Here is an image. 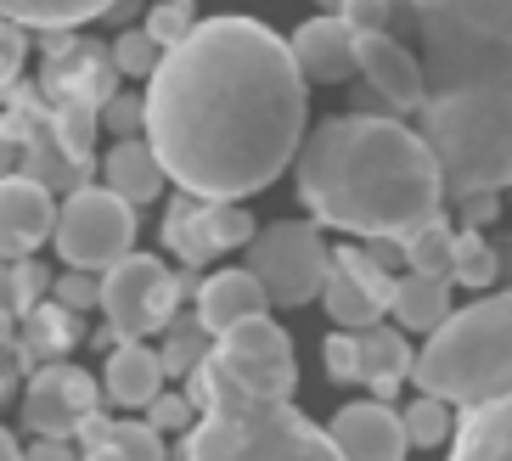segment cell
Here are the masks:
<instances>
[{
	"label": "cell",
	"mask_w": 512,
	"mask_h": 461,
	"mask_svg": "<svg viewBox=\"0 0 512 461\" xmlns=\"http://www.w3.org/2000/svg\"><path fill=\"white\" fill-rule=\"evenodd\" d=\"M147 141L197 197L265 192L304 141V74L259 17L192 23L147 79Z\"/></svg>",
	"instance_id": "obj_1"
},
{
	"label": "cell",
	"mask_w": 512,
	"mask_h": 461,
	"mask_svg": "<svg viewBox=\"0 0 512 461\" xmlns=\"http://www.w3.org/2000/svg\"><path fill=\"white\" fill-rule=\"evenodd\" d=\"M445 197L512 186V0H406Z\"/></svg>",
	"instance_id": "obj_2"
},
{
	"label": "cell",
	"mask_w": 512,
	"mask_h": 461,
	"mask_svg": "<svg viewBox=\"0 0 512 461\" xmlns=\"http://www.w3.org/2000/svg\"><path fill=\"white\" fill-rule=\"evenodd\" d=\"M293 164L316 225L349 237H406L445 214V175L434 147L394 113L327 119L299 141Z\"/></svg>",
	"instance_id": "obj_3"
},
{
	"label": "cell",
	"mask_w": 512,
	"mask_h": 461,
	"mask_svg": "<svg viewBox=\"0 0 512 461\" xmlns=\"http://www.w3.org/2000/svg\"><path fill=\"white\" fill-rule=\"evenodd\" d=\"M186 400L203 411L192 428L181 433V456L192 461H327L338 456L332 439L316 422L293 411V400H265L248 394L220 360H203L197 372H186Z\"/></svg>",
	"instance_id": "obj_4"
},
{
	"label": "cell",
	"mask_w": 512,
	"mask_h": 461,
	"mask_svg": "<svg viewBox=\"0 0 512 461\" xmlns=\"http://www.w3.org/2000/svg\"><path fill=\"white\" fill-rule=\"evenodd\" d=\"M422 394H439L451 405H479L512 388V287L479 304H462L428 332V343L411 360Z\"/></svg>",
	"instance_id": "obj_5"
},
{
	"label": "cell",
	"mask_w": 512,
	"mask_h": 461,
	"mask_svg": "<svg viewBox=\"0 0 512 461\" xmlns=\"http://www.w3.org/2000/svg\"><path fill=\"white\" fill-rule=\"evenodd\" d=\"M62 265L79 270H107L113 259L136 248V203L119 197L113 186H74L57 203V225H51Z\"/></svg>",
	"instance_id": "obj_6"
},
{
	"label": "cell",
	"mask_w": 512,
	"mask_h": 461,
	"mask_svg": "<svg viewBox=\"0 0 512 461\" xmlns=\"http://www.w3.org/2000/svg\"><path fill=\"white\" fill-rule=\"evenodd\" d=\"M327 265H332V248L321 242V225L310 220H276L248 237V270L259 276L265 298L282 304V310H299V304L321 298Z\"/></svg>",
	"instance_id": "obj_7"
},
{
	"label": "cell",
	"mask_w": 512,
	"mask_h": 461,
	"mask_svg": "<svg viewBox=\"0 0 512 461\" xmlns=\"http://www.w3.org/2000/svg\"><path fill=\"white\" fill-rule=\"evenodd\" d=\"M181 293H175V276L164 270V259L152 253H124L102 270V315L119 338H147V332H164L169 315H175Z\"/></svg>",
	"instance_id": "obj_8"
},
{
	"label": "cell",
	"mask_w": 512,
	"mask_h": 461,
	"mask_svg": "<svg viewBox=\"0 0 512 461\" xmlns=\"http://www.w3.org/2000/svg\"><path fill=\"white\" fill-rule=\"evenodd\" d=\"M214 360H220L248 394H265V400H293V388H299L293 338H287L265 310L220 332V338H214Z\"/></svg>",
	"instance_id": "obj_9"
},
{
	"label": "cell",
	"mask_w": 512,
	"mask_h": 461,
	"mask_svg": "<svg viewBox=\"0 0 512 461\" xmlns=\"http://www.w3.org/2000/svg\"><path fill=\"white\" fill-rule=\"evenodd\" d=\"M96 377H85L79 366H62V360H40L29 377V394H23V422L29 433H46V439H74L79 417L96 411Z\"/></svg>",
	"instance_id": "obj_10"
},
{
	"label": "cell",
	"mask_w": 512,
	"mask_h": 461,
	"mask_svg": "<svg viewBox=\"0 0 512 461\" xmlns=\"http://www.w3.org/2000/svg\"><path fill=\"white\" fill-rule=\"evenodd\" d=\"M355 74L366 79L372 96H383L389 113H417L422 107V62L389 29L355 34Z\"/></svg>",
	"instance_id": "obj_11"
},
{
	"label": "cell",
	"mask_w": 512,
	"mask_h": 461,
	"mask_svg": "<svg viewBox=\"0 0 512 461\" xmlns=\"http://www.w3.org/2000/svg\"><path fill=\"white\" fill-rule=\"evenodd\" d=\"M51 225H57V192H46L23 169L0 175V259H23L51 242Z\"/></svg>",
	"instance_id": "obj_12"
},
{
	"label": "cell",
	"mask_w": 512,
	"mask_h": 461,
	"mask_svg": "<svg viewBox=\"0 0 512 461\" xmlns=\"http://www.w3.org/2000/svg\"><path fill=\"white\" fill-rule=\"evenodd\" d=\"M332 450L349 461H400L406 456V422L400 411H389V400H355L344 405L327 428Z\"/></svg>",
	"instance_id": "obj_13"
},
{
	"label": "cell",
	"mask_w": 512,
	"mask_h": 461,
	"mask_svg": "<svg viewBox=\"0 0 512 461\" xmlns=\"http://www.w3.org/2000/svg\"><path fill=\"white\" fill-rule=\"evenodd\" d=\"M287 45H293L299 74L316 79V85H344V79H355V29L338 12H321L310 23H299V34Z\"/></svg>",
	"instance_id": "obj_14"
},
{
	"label": "cell",
	"mask_w": 512,
	"mask_h": 461,
	"mask_svg": "<svg viewBox=\"0 0 512 461\" xmlns=\"http://www.w3.org/2000/svg\"><path fill=\"white\" fill-rule=\"evenodd\" d=\"M23 175L40 180L46 192H74V186H85V175H91V158H79L68 141L57 135V124H51V113L40 102L29 107V130H23Z\"/></svg>",
	"instance_id": "obj_15"
},
{
	"label": "cell",
	"mask_w": 512,
	"mask_h": 461,
	"mask_svg": "<svg viewBox=\"0 0 512 461\" xmlns=\"http://www.w3.org/2000/svg\"><path fill=\"white\" fill-rule=\"evenodd\" d=\"M411 343L406 327H355V383H366L377 400H394L400 383L411 377Z\"/></svg>",
	"instance_id": "obj_16"
},
{
	"label": "cell",
	"mask_w": 512,
	"mask_h": 461,
	"mask_svg": "<svg viewBox=\"0 0 512 461\" xmlns=\"http://www.w3.org/2000/svg\"><path fill=\"white\" fill-rule=\"evenodd\" d=\"M46 90H51V102H91V107H102L107 96L119 90L113 51H96V45H74L68 57H57V51H51Z\"/></svg>",
	"instance_id": "obj_17"
},
{
	"label": "cell",
	"mask_w": 512,
	"mask_h": 461,
	"mask_svg": "<svg viewBox=\"0 0 512 461\" xmlns=\"http://www.w3.org/2000/svg\"><path fill=\"white\" fill-rule=\"evenodd\" d=\"M456 461H512V388L467 405L462 428H451Z\"/></svg>",
	"instance_id": "obj_18"
},
{
	"label": "cell",
	"mask_w": 512,
	"mask_h": 461,
	"mask_svg": "<svg viewBox=\"0 0 512 461\" xmlns=\"http://www.w3.org/2000/svg\"><path fill=\"white\" fill-rule=\"evenodd\" d=\"M271 310V298H265V287H259L254 270H214L209 282L197 287V321L220 338L226 327H237V321H248V315Z\"/></svg>",
	"instance_id": "obj_19"
},
{
	"label": "cell",
	"mask_w": 512,
	"mask_h": 461,
	"mask_svg": "<svg viewBox=\"0 0 512 461\" xmlns=\"http://www.w3.org/2000/svg\"><path fill=\"white\" fill-rule=\"evenodd\" d=\"M107 400L113 405H130V411H147V400L164 388V360L158 349H147L141 338H119L113 355H107Z\"/></svg>",
	"instance_id": "obj_20"
},
{
	"label": "cell",
	"mask_w": 512,
	"mask_h": 461,
	"mask_svg": "<svg viewBox=\"0 0 512 461\" xmlns=\"http://www.w3.org/2000/svg\"><path fill=\"white\" fill-rule=\"evenodd\" d=\"M79 343V310L57 304V298H40L29 315H23V327H17V366H40V360H57L62 349H74Z\"/></svg>",
	"instance_id": "obj_21"
},
{
	"label": "cell",
	"mask_w": 512,
	"mask_h": 461,
	"mask_svg": "<svg viewBox=\"0 0 512 461\" xmlns=\"http://www.w3.org/2000/svg\"><path fill=\"white\" fill-rule=\"evenodd\" d=\"M102 175L107 186L119 197H130V203H152V197L164 192V164H158V152H152V141H141V135H119V147L102 158Z\"/></svg>",
	"instance_id": "obj_22"
},
{
	"label": "cell",
	"mask_w": 512,
	"mask_h": 461,
	"mask_svg": "<svg viewBox=\"0 0 512 461\" xmlns=\"http://www.w3.org/2000/svg\"><path fill=\"white\" fill-rule=\"evenodd\" d=\"M389 315L406 332H434L439 321L451 315V282H445V276H428V270H406V276H394Z\"/></svg>",
	"instance_id": "obj_23"
},
{
	"label": "cell",
	"mask_w": 512,
	"mask_h": 461,
	"mask_svg": "<svg viewBox=\"0 0 512 461\" xmlns=\"http://www.w3.org/2000/svg\"><path fill=\"white\" fill-rule=\"evenodd\" d=\"M164 242L181 253L186 265H209L214 253H220L214 237H209V197H197V192L175 197L169 214H164Z\"/></svg>",
	"instance_id": "obj_24"
},
{
	"label": "cell",
	"mask_w": 512,
	"mask_h": 461,
	"mask_svg": "<svg viewBox=\"0 0 512 461\" xmlns=\"http://www.w3.org/2000/svg\"><path fill=\"white\" fill-rule=\"evenodd\" d=\"M113 0H0V17H12L23 29H51V34H68L79 23L102 17Z\"/></svg>",
	"instance_id": "obj_25"
},
{
	"label": "cell",
	"mask_w": 512,
	"mask_h": 461,
	"mask_svg": "<svg viewBox=\"0 0 512 461\" xmlns=\"http://www.w3.org/2000/svg\"><path fill=\"white\" fill-rule=\"evenodd\" d=\"M321 304H327V315L338 321V327H372L377 315L389 310L377 293H366L355 276H349L344 265H327V282H321Z\"/></svg>",
	"instance_id": "obj_26"
},
{
	"label": "cell",
	"mask_w": 512,
	"mask_h": 461,
	"mask_svg": "<svg viewBox=\"0 0 512 461\" xmlns=\"http://www.w3.org/2000/svg\"><path fill=\"white\" fill-rule=\"evenodd\" d=\"M214 355V332L197 321V315H169L164 327V349H158V360H164V377H186L197 372L203 360Z\"/></svg>",
	"instance_id": "obj_27"
},
{
	"label": "cell",
	"mask_w": 512,
	"mask_h": 461,
	"mask_svg": "<svg viewBox=\"0 0 512 461\" xmlns=\"http://www.w3.org/2000/svg\"><path fill=\"white\" fill-rule=\"evenodd\" d=\"M451 248H456V231L445 225V214L400 237V253H406V270H428V276H445V282H451Z\"/></svg>",
	"instance_id": "obj_28"
},
{
	"label": "cell",
	"mask_w": 512,
	"mask_h": 461,
	"mask_svg": "<svg viewBox=\"0 0 512 461\" xmlns=\"http://www.w3.org/2000/svg\"><path fill=\"white\" fill-rule=\"evenodd\" d=\"M501 276V253L479 237V225H462V237L451 248V287H496Z\"/></svg>",
	"instance_id": "obj_29"
},
{
	"label": "cell",
	"mask_w": 512,
	"mask_h": 461,
	"mask_svg": "<svg viewBox=\"0 0 512 461\" xmlns=\"http://www.w3.org/2000/svg\"><path fill=\"white\" fill-rule=\"evenodd\" d=\"M400 422H406V445H417V450L451 445V400H439V394H417L400 411Z\"/></svg>",
	"instance_id": "obj_30"
},
{
	"label": "cell",
	"mask_w": 512,
	"mask_h": 461,
	"mask_svg": "<svg viewBox=\"0 0 512 461\" xmlns=\"http://www.w3.org/2000/svg\"><path fill=\"white\" fill-rule=\"evenodd\" d=\"M259 225L254 214L242 209V197H209V237L214 248L226 253V248H248V237H254Z\"/></svg>",
	"instance_id": "obj_31"
},
{
	"label": "cell",
	"mask_w": 512,
	"mask_h": 461,
	"mask_svg": "<svg viewBox=\"0 0 512 461\" xmlns=\"http://www.w3.org/2000/svg\"><path fill=\"white\" fill-rule=\"evenodd\" d=\"M158 57H164V45L152 40L147 29H124L119 40H113V68H119L124 79H152Z\"/></svg>",
	"instance_id": "obj_32"
},
{
	"label": "cell",
	"mask_w": 512,
	"mask_h": 461,
	"mask_svg": "<svg viewBox=\"0 0 512 461\" xmlns=\"http://www.w3.org/2000/svg\"><path fill=\"white\" fill-rule=\"evenodd\" d=\"M51 298L57 304H68V310H96L102 304V270H79V265H68V276H57L51 282Z\"/></svg>",
	"instance_id": "obj_33"
},
{
	"label": "cell",
	"mask_w": 512,
	"mask_h": 461,
	"mask_svg": "<svg viewBox=\"0 0 512 461\" xmlns=\"http://www.w3.org/2000/svg\"><path fill=\"white\" fill-rule=\"evenodd\" d=\"M113 456L124 461H158L164 456V433L152 422H113Z\"/></svg>",
	"instance_id": "obj_34"
},
{
	"label": "cell",
	"mask_w": 512,
	"mask_h": 461,
	"mask_svg": "<svg viewBox=\"0 0 512 461\" xmlns=\"http://www.w3.org/2000/svg\"><path fill=\"white\" fill-rule=\"evenodd\" d=\"M141 29H147L152 40L169 51L175 40H186V34H192V0H164V6H152Z\"/></svg>",
	"instance_id": "obj_35"
},
{
	"label": "cell",
	"mask_w": 512,
	"mask_h": 461,
	"mask_svg": "<svg viewBox=\"0 0 512 461\" xmlns=\"http://www.w3.org/2000/svg\"><path fill=\"white\" fill-rule=\"evenodd\" d=\"M406 12L400 0H344L338 17H344L355 34H377V29H394V17Z\"/></svg>",
	"instance_id": "obj_36"
},
{
	"label": "cell",
	"mask_w": 512,
	"mask_h": 461,
	"mask_svg": "<svg viewBox=\"0 0 512 461\" xmlns=\"http://www.w3.org/2000/svg\"><path fill=\"white\" fill-rule=\"evenodd\" d=\"M6 265H12V310L29 315L34 304H40V293H51V276L34 265L29 253H23V259H6Z\"/></svg>",
	"instance_id": "obj_37"
},
{
	"label": "cell",
	"mask_w": 512,
	"mask_h": 461,
	"mask_svg": "<svg viewBox=\"0 0 512 461\" xmlns=\"http://www.w3.org/2000/svg\"><path fill=\"white\" fill-rule=\"evenodd\" d=\"M192 411H197V405L186 400V394H169V388H158V394L147 400V422L158 433H186V428H192Z\"/></svg>",
	"instance_id": "obj_38"
},
{
	"label": "cell",
	"mask_w": 512,
	"mask_h": 461,
	"mask_svg": "<svg viewBox=\"0 0 512 461\" xmlns=\"http://www.w3.org/2000/svg\"><path fill=\"white\" fill-rule=\"evenodd\" d=\"M102 124L113 135H136V130H147V96H107L102 102Z\"/></svg>",
	"instance_id": "obj_39"
},
{
	"label": "cell",
	"mask_w": 512,
	"mask_h": 461,
	"mask_svg": "<svg viewBox=\"0 0 512 461\" xmlns=\"http://www.w3.org/2000/svg\"><path fill=\"white\" fill-rule=\"evenodd\" d=\"M321 366H327L332 383H355V327H338L321 343Z\"/></svg>",
	"instance_id": "obj_40"
},
{
	"label": "cell",
	"mask_w": 512,
	"mask_h": 461,
	"mask_svg": "<svg viewBox=\"0 0 512 461\" xmlns=\"http://www.w3.org/2000/svg\"><path fill=\"white\" fill-rule=\"evenodd\" d=\"M23 57H29L23 23H12V17H0V90H6V85H17V74H23Z\"/></svg>",
	"instance_id": "obj_41"
},
{
	"label": "cell",
	"mask_w": 512,
	"mask_h": 461,
	"mask_svg": "<svg viewBox=\"0 0 512 461\" xmlns=\"http://www.w3.org/2000/svg\"><path fill=\"white\" fill-rule=\"evenodd\" d=\"M74 439H79V450H85V456H113V422H107L102 411H85V417H79V428H74Z\"/></svg>",
	"instance_id": "obj_42"
},
{
	"label": "cell",
	"mask_w": 512,
	"mask_h": 461,
	"mask_svg": "<svg viewBox=\"0 0 512 461\" xmlns=\"http://www.w3.org/2000/svg\"><path fill=\"white\" fill-rule=\"evenodd\" d=\"M456 209H462V225H490L501 214V192H462Z\"/></svg>",
	"instance_id": "obj_43"
},
{
	"label": "cell",
	"mask_w": 512,
	"mask_h": 461,
	"mask_svg": "<svg viewBox=\"0 0 512 461\" xmlns=\"http://www.w3.org/2000/svg\"><path fill=\"white\" fill-rule=\"evenodd\" d=\"M17 164H23V141L12 130H0V175H17Z\"/></svg>",
	"instance_id": "obj_44"
},
{
	"label": "cell",
	"mask_w": 512,
	"mask_h": 461,
	"mask_svg": "<svg viewBox=\"0 0 512 461\" xmlns=\"http://www.w3.org/2000/svg\"><path fill=\"white\" fill-rule=\"evenodd\" d=\"M34 456H40V461H57V456H68V439H40V445H34Z\"/></svg>",
	"instance_id": "obj_45"
},
{
	"label": "cell",
	"mask_w": 512,
	"mask_h": 461,
	"mask_svg": "<svg viewBox=\"0 0 512 461\" xmlns=\"http://www.w3.org/2000/svg\"><path fill=\"white\" fill-rule=\"evenodd\" d=\"M17 456V439H12V428H0V461H12Z\"/></svg>",
	"instance_id": "obj_46"
},
{
	"label": "cell",
	"mask_w": 512,
	"mask_h": 461,
	"mask_svg": "<svg viewBox=\"0 0 512 461\" xmlns=\"http://www.w3.org/2000/svg\"><path fill=\"white\" fill-rule=\"evenodd\" d=\"M0 304H12V265H0Z\"/></svg>",
	"instance_id": "obj_47"
},
{
	"label": "cell",
	"mask_w": 512,
	"mask_h": 461,
	"mask_svg": "<svg viewBox=\"0 0 512 461\" xmlns=\"http://www.w3.org/2000/svg\"><path fill=\"white\" fill-rule=\"evenodd\" d=\"M321 12H338V6H344V0H316ZM400 6H406V0H400Z\"/></svg>",
	"instance_id": "obj_48"
}]
</instances>
